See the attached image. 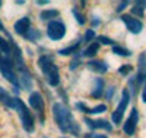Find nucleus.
Masks as SVG:
<instances>
[{
    "mask_svg": "<svg viewBox=\"0 0 146 138\" xmlns=\"http://www.w3.org/2000/svg\"><path fill=\"white\" fill-rule=\"evenodd\" d=\"M53 115L58 125V128L63 132H75L79 134V125L73 119L72 112L62 103H56L53 106Z\"/></svg>",
    "mask_w": 146,
    "mask_h": 138,
    "instance_id": "f257e3e1",
    "label": "nucleus"
},
{
    "mask_svg": "<svg viewBox=\"0 0 146 138\" xmlns=\"http://www.w3.org/2000/svg\"><path fill=\"white\" fill-rule=\"evenodd\" d=\"M40 68L42 70V73L45 74V79L50 86H58L60 83V74H58V68L53 62V60L50 57H41L40 61Z\"/></svg>",
    "mask_w": 146,
    "mask_h": 138,
    "instance_id": "f03ea898",
    "label": "nucleus"
},
{
    "mask_svg": "<svg viewBox=\"0 0 146 138\" xmlns=\"http://www.w3.org/2000/svg\"><path fill=\"white\" fill-rule=\"evenodd\" d=\"M15 110H18V114L21 116V121H22V127L25 131L28 132H32L34 128H35V121H34V116L29 112V109L27 108V105L22 102L19 97H16V108Z\"/></svg>",
    "mask_w": 146,
    "mask_h": 138,
    "instance_id": "7ed1b4c3",
    "label": "nucleus"
},
{
    "mask_svg": "<svg viewBox=\"0 0 146 138\" xmlns=\"http://www.w3.org/2000/svg\"><path fill=\"white\" fill-rule=\"evenodd\" d=\"M0 71H2L3 77H6V80L10 81L18 89V87H19V81H18V77L15 74L13 61H12L10 57H3L2 60H0Z\"/></svg>",
    "mask_w": 146,
    "mask_h": 138,
    "instance_id": "20e7f679",
    "label": "nucleus"
},
{
    "mask_svg": "<svg viewBox=\"0 0 146 138\" xmlns=\"http://www.w3.org/2000/svg\"><path fill=\"white\" fill-rule=\"evenodd\" d=\"M47 35L53 41H58L64 38L66 35V25L60 20H51L47 26Z\"/></svg>",
    "mask_w": 146,
    "mask_h": 138,
    "instance_id": "39448f33",
    "label": "nucleus"
},
{
    "mask_svg": "<svg viewBox=\"0 0 146 138\" xmlns=\"http://www.w3.org/2000/svg\"><path fill=\"white\" fill-rule=\"evenodd\" d=\"M129 100H130L129 92H127V90H123L121 100H120L117 109L113 112V116H111V119H113L114 124H120V122H121V119H123V115H124V110H126V108H127V105H129Z\"/></svg>",
    "mask_w": 146,
    "mask_h": 138,
    "instance_id": "423d86ee",
    "label": "nucleus"
},
{
    "mask_svg": "<svg viewBox=\"0 0 146 138\" xmlns=\"http://www.w3.org/2000/svg\"><path fill=\"white\" fill-rule=\"evenodd\" d=\"M29 105H31V108L36 112V114L40 115V119L42 122L44 121V99H42V96L38 92L31 93V96H29Z\"/></svg>",
    "mask_w": 146,
    "mask_h": 138,
    "instance_id": "0eeeda50",
    "label": "nucleus"
},
{
    "mask_svg": "<svg viewBox=\"0 0 146 138\" xmlns=\"http://www.w3.org/2000/svg\"><path fill=\"white\" fill-rule=\"evenodd\" d=\"M121 20L126 23L127 29H129L131 34H139V32L143 29V23H142L139 19L131 18L130 15H123V16H121Z\"/></svg>",
    "mask_w": 146,
    "mask_h": 138,
    "instance_id": "6e6552de",
    "label": "nucleus"
},
{
    "mask_svg": "<svg viewBox=\"0 0 146 138\" xmlns=\"http://www.w3.org/2000/svg\"><path fill=\"white\" fill-rule=\"evenodd\" d=\"M137 121H139V114H137V109H131V114H130V116H129V119L126 121V124H124V132L127 134V135H133L135 134V131H136V125H137Z\"/></svg>",
    "mask_w": 146,
    "mask_h": 138,
    "instance_id": "1a4fd4ad",
    "label": "nucleus"
},
{
    "mask_svg": "<svg viewBox=\"0 0 146 138\" xmlns=\"http://www.w3.org/2000/svg\"><path fill=\"white\" fill-rule=\"evenodd\" d=\"M85 124L92 129H107V131L113 129V127L108 124V121H104V119H88L86 118L85 119Z\"/></svg>",
    "mask_w": 146,
    "mask_h": 138,
    "instance_id": "9d476101",
    "label": "nucleus"
},
{
    "mask_svg": "<svg viewBox=\"0 0 146 138\" xmlns=\"http://www.w3.org/2000/svg\"><path fill=\"white\" fill-rule=\"evenodd\" d=\"M29 25H31L29 18H22V19H19V20L15 23V31H16V34L25 36V35L28 34V31H29Z\"/></svg>",
    "mask_w": 146,
    "mask_h": 138,
    "instance_id": "9b49d317",
    "label": "nucleus"
},
{
    "mask_svg": "<svg viewBox=\"0 0 146 138\" xmlns=\"http://www.w3.org/2000/svg\"><path fill=\"white\" fill-rule=\"evenodd\" d=\"M0 102L5 103L7 108L15 109L16 108V97H12L3 87H0Z\"/></svg>",
    "mask_w": 146,
    "mask_h": 138,
    "instance_id": "f8f14e48",
    "label": "nucleus"
},
{
    "mask_svg": "<svg viewBox=\"0 0 146 138\" xmlns=\"http://www.w3.org/2000/svg\"><path fill=\"white\" fill-rule=\"evenodd\" d=\"M88 68H91L92 71H96V73H100V74H102V73H105L107 70H108V66L105 64L104 61H101V60H92V61H89L88 62Z\"/></svg>",
    "mask_w": 146,
    "mask_h": 138,
    "instance_id": "ddd939ff",
    "label": "nucleus"
},
{
    "mask_svg": "<svg viewBox=\"0 0 146 138\" xmlns=\"http://www.w3.org/2000/svg\"><path fill=\"white\" fill-rule=\"evenodd\" d=\"M76 106H78L82 112H85V114H91V115L102 114V112L107 110V106H105V105H98V106H95V108H88V106H85L83 103H78Z\"/></svg>",
    "mask_w": 146,
    "mask_h": 138,
    "instance_id": "4468645a",
    "label": "nucleus"
},
{
    "mask_svg": "<svg viewBox=\"0 0 146 138\" xmlns=\"http://www.w3.org/2000/svg\"><path fill=\"white\" fill-rule=\"evenodd\" d=\"M104 90V80L102 79H96L95 80V86H94V90H92V97H101Z\"/></svg>",
    "mask_w": 146,
    "mask_h": 138,
    "instance_id": "2eb2a0df",
    "label": "nucleus"
},
{
    "mask_svg": "<svg viewBox=\"0 0 146 138\" xmlns=\"http://www.w3.org/2000/svg\"><path fill=\"white\" fill-rule=\"evenodd\" d=\"M57 16H58V10H56V9L42 10L41 15H40L41 20H50V19H54V18H57Z\"/></svg>",
    "mask_w": 146,
    "mask_h": 138,
    "instance_id": "dca6fc26",
    "label": "nucleus"
},
{
    "mask_svg": "<svg viewBox=\"0 0 146 138\" xmlns=\"http://www.w3.org/2000/svg\"><path fill=\"white\" fill-rule=\"evenodd\" d=\"M145 6H146V2H136L135 3V7L131 9V13L133 15H137L139 18H142L145 15Z\"/></svg>",
    "mask_w": 146,
    "mask_h": 138,
    "instance_id": "f3484780",
    "label": "nucleus"
},
{
    "mask_svg": "<svg viewBox=\"0 0 146 138\" xmlns=\"http://www.w3.org/2000/svg\"><path fill=\"white\" fill-rule=\"evenodd\" d=\"M98 49H100V44H98V42H94V44H91V45L83 51V55H85V57H94L96 53H98Z\"/></svg>",
    "mask_w": 146,
    "mask_h": 138,
    "instance_id": "a211bd4d",
    "label": "nucleus"
},
{
    "mask_svg": "<svg viewBox=\"0 0 146 138\" xmlns=\"http://www.w3.org/2000/svg\"><path fill=\"white\" fill-rule=\"evenodd\" d=\"M0 49L5 53V57H10V45L6 39L2 38V36H0Z\"/></svg>",
    "mask_w": 146,
    "mask_h": 138,
    "instance_id": "6ab92c4d",
    "label": "nucleus"
},
{
    "mask_svg": "<svg viewBox=\"0 0 146 138\" xmlns=\"http://www.w3.org/2000/svg\"><path fill=\"white\" fill-rule=\"evenodd\" d=\"M78 47H79V42H76L75 45H70V47H67V48H63V49H60L58 51V54L60 55H70V54H73L78 49Z\"/></svg>",
    "mask_w": 146,
    "mask_h": 138,
    "instance_id": "aec40b11",
    "label": "nucleus"
},
{
    "mask_svg": "<svg viewBox=\"0 0 146 138\" xmlns=\"http://www.w3.org/2000/svg\"><path fill=\"white\" fill-rule=\"evenodd\" d=\"M113 53L117 54V55H121V57H129V55L131 54L129 49H126V48H123V47H117V45L113 47Z\"/></svg>",
    "mask_w": 146,
    "mask_h": 138,
    "instance_id": "412c9836",
    "label": "nucleus"
},
{
    "mask_svg": "<svg viewBox=\"0 0 146 138\" xmlns=\"http://www.w3.org/2000/svg\"><path fill=\"white\" fill-rule=\"evenodd\" d=\"M25 36H27L29 41H36V39H40L41 34H40V31H36V29H29Z\"/></svg>",
    "mask_w": 146,
    "mask_h": 138,
    "instance_id": "4be33fe9",
    "label": "nucleus"
},
{
    "mask_svg": "<svg viewBox=\"0 0 146 138\" xmlns=\"http://www.w3.org/2000/svg\"><path fill=\"white\" fill-rule=\"evenodd\" d=\"M98 41L102 42V44H105V45H114V41L111 38H107V36H104V35L98 36Z\"/></svg>",
    "mask_w": 146,
    "mask_h": 138,
    "instance_id": "5701e85b",
    "label": "nucleus"
},
{
    "mask_svg": "<svg viewBox=\"0 0 146 138\" xmlns=\"http://www.w3.org/2000/svg\"><path fill=\"white\" fill-rule=\"evenodd\" d=\"M95 38V32L92 31V29H89V31H86V34H85V42H89V41H92Z\"/></svg>",
    "mask_w": 146,
    "mask_h": 138,
    "instance_id": "b1692460",
    "label": "nucleus"
},
{
    "mask_svg": "<svg viewBox=\"0 0 146 138\" xmlns=\"http://www.w3.org/2000/svg\"><path fill=\"white\" fill-rule=\"evenodd\" d=\"M73 15H75V16H76V19H78V22H79L80 25H83V23H85V18H83V16H82V15L79 13V12H78L76 9H75V10H73Z\"/></svg>",
    "mask_w": 146,
    "mask_h": 138,
    "instance_id": "393cba45",
    "label": "nucleus"
},
{
    "mask_svg": "<svg viewBox=\"0 0 146 138\" xmlns=\"http://www.w3.org/2000/svg\"><path fill=\"white\" fill-rule=\"evenodd\" d=\"M130 68H131V66H129V64H124V67L118 68V73H120V74H127V73L130 71Z\"/></svg>",
    "mask_w": 146,
    "mask_h": 138,
    "instance_id": "a878e982",
    "label": "nucleus"
},
{
    "mask_svg": "<svg viewBox=\"0 0 146 138\" xmlns=\"http://www.w3.org/2000/svg\"><path fill=\"white\" fill-rule=\"evenodd\" d=\"M140 97H142V102L146 103V81H145V86H143V89H142V95H140Z\"/></svg>",
    "mask_w": 146,
    "mask_h": 138,
    "instance_id": "bb28decb",
    "label": "nucleus"
},
{
    "mask_svg": "<svg viewBox=\"0 0 146 138\" xmlns=\"http://www.w3.org/2000/svg\"><path fill=\"white\" fill-rule=\"evenodd\" d=\"M86 138H108V137L102 135V134H89V135H86Z\"/></svg>",
    "mask_w": 146,
    "mask_h": 138,
    "instance_id": "cd10ccee",
    "label": "nucleus"
},
{
    "mask_svg": "<svg viewBox=\"0 0 146 138\" xmlns=\"http://www.w3.org/2000/svg\"><path fill=\"white\" fill-rule=\"evenodd\" d=\"M127 5H129V2H123V3H120V5H118V7H117V12H121V10H123Z\"/></svg>",
    "mask_w": 146,
    "mask_h": 138,
    "instance_id": "c85d7f7f",
    "label": "nucleus"
},
{
    "mask_svg": "<svg viewBox=\"0 0 146 138\" xmlns=\"http://www.w3.org/2000/svg\"><path fill=\"white\" fill-rule=\"evenodd\" d=\"M0 31H3V32H6V28H5V25L0 22Z\"/></svg>",
    "mask_w": 146,
    "mask_h": 138,
    "instance_id": "c756f323",
    "label": "nucleus"
},
{
    "mask_svg": "<svg viewBox=\"0 0 146 138\" xmlns=\"http://www.w3.org/2000/svg\"><path fill=\"white\" fill-rule=\"evenodd\" d=\"M36 3H38V5H47L48 2H45V0H41V2H36Z\"/></svg>",
    "mask_w": 146,
    "mask_h": 138,
    "instance_id": "7c9ffc66",
    "label": "nucleus"
},
{
    "mask_svg": "<svg viewBox=\"0 0 146 138\" xmlns=\"http://www.w3.org/2000/svg\"><path fill=\"white\" fill-rule=\"evenodd\" d=\"M0 7H2V2H0Z\"/></svg>",
    "mask_w": 146,
    "mask_h": 138,
    "instance_id": "2f4dec72",
    "label": "nucleus"
},
{
    "mask_svg": "<svg viewBox=\"0 0 146 138\" xmlns=\"http://www.w3.org/2000/svg\"><path fill=\"white\" fill-rule=\"evenodd\" d=\"M0 60H2V57H0Z\"/></svg>",
    "mask_w": 146,
    "mask_h": 138,
    "instance_id": "473e14b6",
    "label": "nucleus"
},
{
    "mask_svg": "<svg viewBox=\"0 0 146 138\" xmlns=\"http://www.w3.org/2000/svg\"><path fill=\"white\" fill-rule=\"evenodd\" d=\"M63 138H64V137H63Z\"/></svg>",
    "mask_w": 146,
    "mask_h": 138,
    "instance_id": "72a5a7b5",
    "label": "nucleus"
}]
</instances>
